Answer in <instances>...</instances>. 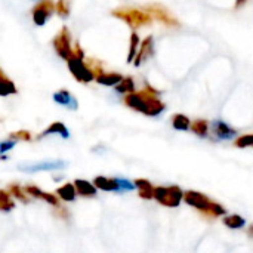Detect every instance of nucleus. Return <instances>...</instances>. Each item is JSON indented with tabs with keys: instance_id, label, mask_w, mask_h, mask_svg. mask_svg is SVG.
<instances>
[{
	"instance_id": "ddd939ff",
	"label": "nucleus",
	"mask_w": 253,
	"mask_h": 253,
	"mask_svg": "<svg viewBox=\"0 0 253 253\" xmlns=\"http://www.w3.org/2000/svg\"><path fill=\"white\" fill-rule=\"evenodd\" d=\"M50 135H59L61 138H64V139H67V138H70V132H68V129L65 127V125L64 123H61V122H55V123H52L49 127H46L39 136H37V139H43V138H46V136H50Z\"/></svg>"
},
{
	"instance_id": "c756f323",
	"label": "nucleus",
	"mask_w": 253,
	"mask_h": 253,
	"mask_svg": "<svg viewBox=\"0 0 253 253\" xmlns=\"http://www.w3.org/2000/svg\"><path fill=\"white\" fill-rule=\"evenodd\" d=\"M10 208H13V203H12L10 197H9L6 193L0 191V209H3V211H9Z\"/></svg>"
},
{
	"instance_id": "a878e982",
	"label": "nucleus",
	"mask_w": 253,
	"mask_h": 253,
	"mask_svg": "<svg viewBox=\"0 0 253 253\" xmlns=\"http://www.w3.org/2000/svg\"><path fill=\"white\" fill-rule=\"evenodd\" d=\"M55 10L61 18L70 16V0H58L55 4Z\"/></svg>"
},
{
	"instance_id": "39448f33",
	"label": "nucleus",
	"mask_w": 253,
	"mask_h": 253,
	"mask_svg": "<svg viewBox=\"0 0 253 253\" xmlns=\"http://www.w3.org/2000/svg\"><path fill=\"white\" fill-rule=\"evenodd\" d=\"M153 199L166 208H178L184 202V191L178 185L169 187H154Z\"/></svg>"
},
{
	"instance_id": "9d476101",
	"label": "nucleus",
	"mask_w": 253,
	"mask_h": 253,
	"mask_svg": "<svg viewBox=\"0 0 253 253\" xmlns=\"http://www.w3.org/2000/svg\"><path fill=\"white\" fill-rule=\"evenodd\" d=\"M153 53H154V39H153V36H148V37H145L141 42L139 49H138V53H136V56L133 59V65L135 67H139L150 56H153Z\"/></svg>"
},
{
	"instance_id": "dca6fc26",
	"label": "nucleus",
	"mask_w": 253,
	"mask_h": 253,
	"mask_svg": "<svg viewBox=\"0 0 253 253\" xmlns=\"http://www.w3.org/2000/svg\"><path fill=\"white\" fill-rule=\"evenodd\" d=\"M93 185L102 191H110V193H119L117 188V181L116 178H107V176H96L93 179Z\"/></svg>"
},
{
	"instance_id": "7ed1b4c3",
	"label": "nucleus",
	"mask_w": 253,
	"mask_h": 253,
	"mask_svg": "<svg viewBox=\"0 0 253 253\" xmlns=\"http://www.w3.org/2000/svg\"><path fill=\"white\" fill-rule=\"evenodd\" d=\"M68 70L79 83H90L95 80V73L84 59V52L77 43L74 46V55L67 61Z\"/></svg>"
},
{
	"instance_id": "4468645a",
	"label": "nucleus",
	"mask_w": 253,
	"mask_h": 253,
	"mask_svg": "<svg viewBox=\"0 0 253 253\" xmlns=\"http://www.w3.org/2000/svg\"><path fill=\"white\" fill-rule=\"evenodd\" d=\"M16 93H18V89L13 80L9 79L0 67V96H9V95H16Z\"/></svg>"
},
{
	"instance_id": "7c9ffc66",
	"label": "nucleus",
	"mask_w": 253,
	"mask_h": 253,
	"mask_svg": "<svg viewBox=\"0 0 253 253\" xmlns=\"http://www.w3.org/2000/svg\"><path fill=\"white\" fill-rule=\"evenodd\" d=\"M16 145V141H13V139H7V141H1L0 142V154H4V153H7V151H10L13 147Z\"/></svg>"
},
{
	"instance_id": "6e6552de",
	"label": "nucleus",
	"mask_w": 253,
	"mask_h": 253,
	"mask_svg": "<svg viewBox=\"0 0 253 253\" xmlns=\"http://www.w3.org/2000/svg\"><path fill=\"white\" fill-rule=\"evenodd\" d=\"M145 12L151 15V18L157 19L159 22L168 25V27H179V21L163 6L159 3H151L145 6Z\"/></svg>"
},
{
	"instance_id": "b1692460",
	"label": "nucleus",
	"mask_w": 253,
	"mask_h": 253,
	"mask_svg": "<svg viewBox=\"0 0 253 253\" xmlns=\"http://www.w3.org/2000/svg\"><path fill=\"white\" fill-rule=\"evenodd\" d=\"M190 126H191V120L184 116V114H173L172 117V127L176 129V130H190Z\"/></svg>"
},
{
	"instance_id": "cd10ccee",
	"label": "nucleus",
	"mask_w": 253,
	"mask_h": 253,
	"mask_svg": "<svg viewBox=\"0 0 253 253\" xmlns=\"http://www.w3.org/2000/svg\"><path fill=\"white\" fill-rule=\"evenodd\" d=\"M236 147L237 148H248V147H253V135L249 133V135H243V136H239L236 139Z\"/></svg>"
},
{
	"instance_id": "2eb2a0df",
	"label": "nucleus",
	"mask_w": 253,
	"mask_h": 253,
	"mask_svg": "<svg viewBox=\"0 0 253 253\" xmlns=\"http://www.w3.org/2000/svg\"><path fill=\"white\" fill-rule=\"evenodd\" d=\"M122 79H123L122 74H119V73H107L104 70L95 76L96 83H99L102 86H116Z\"/></svg>"
},
{
	"instance_id": "f8f14e48",
	"label": "nucleus",
	"mask_w": 253,
	"mask_h": 253,
	"mask_svg": "<svg viewBox=\"0 0 253 253\" xmlns=\"http://www.w3.org/2000/svg\"><path fill=\"white\" fill-rule=\"evenodd\" d=\"M212 133L218 138V139H224V141H228V139H233L236 135H237V130L233 129L231 126H228L225 122L222 120H215L209 125Z\"/></svg>"
},
{
	"instance_id": "412c9836",
	"label": "nucleus",
	"mask_w": 253,
	"mask_h": 253,
	"mask_svg": "<svg viewBox=\"0 0 253 253\" xmlns=\"http://www.w3.org/2000/svg\"><path fill=\"white\" fill-rule=\"evenodd\" d=\"M114 89H116L117 93H122V95H127V93L135 92V80H133V77H130V76L123 77V79L114 86Z\"/></svg>"
},
{
	"instance_id": "423d86ee",
	"label": "nucleus",
	"mask_w": 253,
	"mask_h": 253,
	"mask_svg": "<svg viewBox=\"0 0 253 253\" xmlns=\"http://www.w3.org/2000/svg\"><path fill=\"white\" fill-rule=\"evenodd\" d=\"M53 49L58 56H61L64 61H68L74 55V47L71 44V33L67 25H62L61 30L56 33V36L52 40Z\"/></svg>"
},
{
	"instance_id": "9b49d317",
	"label": "nucleus",
	"mask_w": 253,
	"mask_h": 253,
	"mask_svg": "<svg viewBox=\"0 0 253 253\" xmlns=\"http://www.w3.org/2000/svg\"><path fill=\"white\" fill-rule=\"evenodd\" d=\"M52 98H53V101H55L58 105L65 107L67 110L76 111V110L79 108V101H77L76 96H74L70 90H67V89H59V90H56V92L52 95Z\"/></svg>"
},
{
	"instance_id": "4be33fe9",
	"label": "nucleus",
	"mask_w": 253,
	"mask_h": 253,
	"mask_svg": "<svg viewBox=\"0 0 253 253\" xmlns=\"http://www.w3.org/2000/svg\"><path fill=\"white\" fill-rule=\"evenodd\" d=\"M190 129L200 138H206L209 135V122L205 120V119H199V120H194L191 122V126Z\"/></svg>"
},
{
	"instance_id": "f3484780",
	"label": "nucleus",
	"mask_w": 253,
	"mask_h": 253,
	"mask_svg": "<svg viewBox=\"0 0 253 253\" xmlns=\"http://www.w3.org/2000/svg\"><path fill=\"white\" fill-rule=\"evenodd\" d=\"M24 190H25V193H27L28 196H33V197H36V199H42L43 202H47V203L52 205V206H58V199H56L55 196H52V194H49V193H43V191L39 190L37 187H25Z\"/></svg>"
},
{
	"instance_id": "5701e85b",
	"label": "nucleus",
	"mask_w": 253,
	"mask_h": 253,
	"mask_svg": "<svg viewBox=\"0 0 253 253\" xmlns=\"http://www.w3.org/2000/svg\"><path fill=\"white\" fill-rule=\"evenodd\" d=\"M139 44H141V40H139V36L136 34V31H133L130 34V40H129V52H127V64L133 62L136 53H138V49H139Z\"/></svg>"
},
{
	"instance_id": "1a4fd4ad",
	"label": "nucleus",
	"mask_w": 253,
	"mask_h": 253,
	"mask_svg": "<svg viewBox=\"0 0 253 253\" xmlns=\"http://www.w3.org/2000/svg\"><path fill=\"white\" fill-rule=\"evenodd\" d=\"M55 12V3L52 0H40L33 9H31V16H33V22L39 27L44 25L47 19H50V16Z\"/></svg>"
},
{
	"instance_id": "393cba45",
	"label": "nucleus",
	"mask_w": 253,
	"mask_h": 253,
	"mask_svg": "<svg viewBox=\"0 0 253 253\" xmlns=\"http://www.w3.org/2000/svg\"><path fill=\"white\" fill-rule=\"evenodd\" d=\"M76 194L77 191L73 184H64L62 187L58 188V196L65 202H73L76 199Z\"/></svg>"
},
{
	"instance_id": "2f4dec72",
	"label": "nucleus",
	"mask_w": 253,
	"mask_h": 253,
	"mask_svg": "<svg viewBox=\"0 0 253 253\" xmlns=\"http://www.w3.org/2000/svg\"><path fill=\"white\" fill-rule=\"evenodd\" d=\"M245 3H246V0H236V7L239 9V7H242Z\"/></svg>"
},
{
	"instance_id": "bb28decb",
	"label": "nucleus",
	"mask_w": 253,
	"mask_h": 253,
	"mask_svg": "<svg viewBox=\"0 0 253 253\" xmlns=\"http://www.w3.org/2000/svg\"><path fill=\"white\" fill-rule=\"evenodd\" d=\"M117 181V188H119V193H127V191H133L136 187H135V182L126 179V178H116Z\"/></svg>"
},
{
	"instance_id": "c85d7f7f",
	"label": "nucleus",
	"mask_w": 253,
	"mask_h": 253,
	"mask_svg": "<svg viewBox=\"0 0 253 253\" xmlns=\"http://www.w3.org/2000/svg\"><path fill=\"white\" fill-rule=\"evenodd\" d=\"M9 138L13 139V141H16V142L18 141H30L31 139V133L28 130H16V132L10 133Z\"/></svg>"
},
{
	"instance_id": "0eeeda50",
	"label": "nucleus",
	"mask_w": 253,
	"mask_h": 253,
	"mask_svg": "<svg viewBox=\"0 0 253 253\" xmlns=\"http://www.w3.org/2000/svg\"><path fill=\"white\" fill-rule=\"evenodd\" d=\"M68 166L65 160H42L34 163H21L18 165V169L21 172L27 173H36V172H53V170H62Z\"/></svg>"
},
{
	"instance_id": "a211bd4d",
	"label": "nucleus",
	"mask_w": 253,
	"mask_h": 253,
	"mask_svg": "<svg viewBox=\"0 0 253 253\" xmlns=\"http://www.w3.org/2000/svg\"><path fill=\"white\" fill-rule=\"evenodd\" d=\"M224 219H222V222H224V225L227 227V228H230V230H242V228H245V225H246V219L243 218V216H240V215H237V213H233V215H225V216H222Z\"/></svg>"
},
{
	"instance_id": "f257e3e1",
	"label": "nucleus",
	"mask_w": 253,
	"mask_h": 253,
	"mask_svg": "<svg viewBox=\"0 0 253 253\" xmlns=\"http://www.w3.org/2000/svg\"><path fill=\"white\" fill-rule=\"evenodd\" d=\"M123 102L126 104V107L138 113H142L148 117H157L166 110L165 102L160 101L159 98V92L153 89L150 84H145V87L139 92L125 95Z\"/></svg>"
},
{
	"instance_id": "473e14b6",
	"label": "nucleus",
	"mask_w": 253,
	"mask_h": 253,
	"mask_svg": "<svg viewBox=\"0 0 253 253\" xmlns=\"http://www.w3.org/2000/svg\"><path fill=\"white\" fill-rule=\"evenodd\" d=\"M248 233H249V236L253 239V224L249 227V228H248Z\"/></svg>"
},
{
	"instance_id": "f03ea898",
	"label": "nucleus",
	"mask_w": 253,
	"mask_h": 253,
	"mask_svg": "<svg viewBox=\"0 0 253 253\" xmlns=\"http://www.w3.org/2000/svg\"><path fill=\"white\" fill-rule=\"evenodd\" d=\"M184 202L188 206L197 209L200 213H203L208 218H222L227 215V209L222 205L211 200L206 194H203L200 191H194V190L185 191L184 193Z\"/></svg>"
},
{
	"instance_id": "20e7f679",
	"label": "nucleus",
	"mask_w": 253,
	"mask_h": 253,
	"mask_svg": "<svg viewBox=\"0 0 253 253\" xmlns=\"http://www.w3.org/2000/svg\"><path fill=\"white\" fill-rule=\"evenodd\" d=\"M111 15L125 21L133 30L150 25L153 22V18L150 13H147L145 10L136 9V7H117L111 12Z\"/></svg>"
},
{
	"instance_id": "aec40b11",
	"label": "nucleus",
	"mask_w": 253,
	"mask_h": 253,
	"mask_svg": "<svg viewBox=\"0 0 253 253\" xmlns=\"http://www.w3.org/2000/svg\"><path fill=\"white\" fill-rule=\"evenodd\" d=\"M133 182H135V187L139 191V196L142 199H148V200L153 199V196H154V187H153V184L150 181H147V179H136Z\"/></svg>"
},
{
	"instance_id": "6ab92c4d",
	"label": "nucleus",
	"mask_w": 253,
	"mask_h": 253,
	"mask_svg": "<svg viewBox=\"0 0 253 253\" xmlns=\"http://www.w3.org/2000/svg\"><path fill=\"white\" fill-rule=\"evenodd\" d=\"M74 187H76V191L77 194L80 196H84V197H93L96 194V187L84 179H76L74 182Z\"/></svg>"
}]
</instances>
